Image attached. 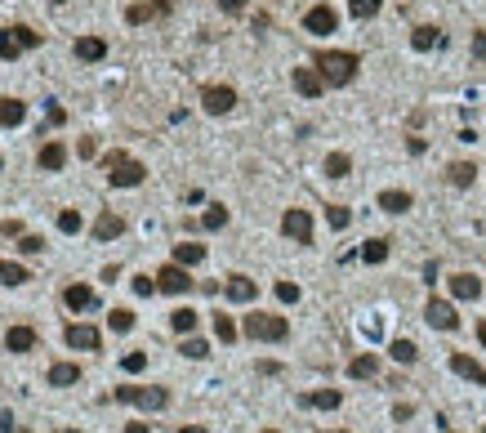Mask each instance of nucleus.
I'll use <instances>...</instances> for the list:
<instances>
[{"label":"nucleus","mask_w":486,"mask_h":433,"mask_svg":"<svg viewBox=\"0 0 486 433\" xmlns=\"http://www.w3.org/2000/svg\"><path fill=\"white\" fill-rule=\"evenodd\" d=\"M312 68L322 72L326 90H339V85H353V80H357L361 58L353 54V49H322V54L312 58Z\"/></svg>","instance_id":"1"},{"label":"nucleus","mask_w":486,"mask_h":433,"mask_svg":"<svg viewBox=\"0 0 486 433\" xmlns=\"http://www.w3.org/2000/svg\"><path fill=\"white\" fill-rule=\"evenodd\" d=\"M103 174H107L112 188H139V183L147 179L143 161H134L130 152H107L103 157Z\"/></svg>","instance_id":"2"},{"label":"nucleus","mask_w":486,"mask_h":433,"mask_svg":"<svg viewBox=\"0 0 486 433\" xmlns=\"http://www.w3.org/2000/svg\"><path fill=\"white\" fill-rule=\"evenodd\" d=\"M241 330L250 340H259V344H281L290 335V322L277 318V313H250V318L241 322Z\"/></svg>","instance_id":"3"},{"label":"nucleus","mask_w":486,"mask_h":433,"mask_svg":"<svg viewBox=\"0 0 486 433\" xmlns=\"http://www.w3.org/2000/svg\"><path fill=\"white\" fill-rule=\"evenodd\" d=\"M112 397L116 402H130V407H143V411H165L170 407V389H157V385H121Z\"/></svg>","instance_id":"4"},{"label":"nucleus","mask_w":486,"mask_h":433,"mask_svg":"<svg viewBox=\"0 0 486 433\" xmlns=\"http://www.w3.org/2000/svg\"><path fill=\"white\" fill-rule=\"evenodd\" d=\"M36 45H41V31H31L23 23H14V27L0 31V58H23L27 49H36Z\"/></svg>","instance_id":"5"},{"label":"nucleus","mask_w":486,"mask_h":433,"mask_svg":"<svg viewBox=\"0 0 486 433\" xmlns=\"http://www.w3.org/2000/svg\"><path fill=\"white\" fill-rule=\"evenodd\" d=\"M196 286L192 281V273L183 268V264H165V268L157 273V291H165V295H188Z\"/></svg>","instance_id":"6"},{"label":"nucleus","mask_w":486,"mask_h":433,"mask_svg":"<svg viewBox=\"0 0 486 433\" xmlns=\"http://www.w3.org/2000/svg\"><path fill=\"white\" fill-rule=\"evenodd\" d=\"M201 108H206L210 116H228L232 108H237V90L232 85H206L201 90Z\"/></svg>","instance_id":"7"},{"label":"nucleus","mask_w":486,"mask_h":433,"mask_svg":"<svg viewBox=\"0 0 486 433\" xmlns=\"http://www.w3.org/2000/svg\"><path fill=\"white\" fill-rule=\"evenodd\" d=\"M67 348H80V353H98L103 348V335H98V326H85V322H72L63 330Z\"/></svg>","instance_id":"8"},{"label":"nucleus","mask_w":486,"mask_h":433,"mask_svg":"<svg viewBox=\"0 0 486 433\" xmlns=\"http://www.w3.org/2000/svg\"><path fill=\"white\" fill-rule=\"evenodd\" d=\"M281 232L299 246H312V214L308 210H286L281 214Z\"/></svg>","instance_id":"9"},{"label":"nucleus","mask_w":486,"mask_h":433,"mask_svg":"<svg viewBox=\"0 0 486 433\" xmlns=\"http://www.w3.org/2000/svg\"><path fill=\"white\" fill-rule=\"evenodd\" d=\"M424 322H428L433 330H455V326H460V313H455V304H446V299L433 295L428 308H424Z\"/></svg>","instance_id":"10"},{"label":"nucleus","mask_w":486,"mask_h":433,"mask_svg":"<svg viewBox=\"0 0 486 433\" xmlns=\"http://www.w3.org/2000/svg\"><path fill=\"white\" fill-rule=\"evenodd\" d=\"M304 31H312V36H330V31H339V14H334L330 5H312L304 14Z\"/></svg>","instance_id":"11"},{"label":"nucleus","mask_w":486,"mask_h":433,"mask_svg":"<svg viewBox=\"0 0 486 433\" xmlns=\"http://www.w3.org/2000/svg\"><path fill=\"white\" fill-rule=\"evenodd\" d=\"M450 371H455V375H464L468 385L486 389V366H482L477 358H468V353H450Z\"/></svg>","instance_id":"12"},{"label":"nucleus","mask_w":486,"mask_h":433,"mask_svg":"<svg viewBox=\"0 0 486 433\" xmlns=\"http://www.w3.org/2000/svg\"><path fill=\"white\" fill-rule=\"evenodd\" d=\"M223 295L232 299V304H250V299L259 295V281H250L245 273H232V277L223 281Z\"/></svg>","instance_id":"13"},{"label":"nucleus","mask_w":486,"mask_h":433,"mask_svg":"<svg viewBox=\"0 0 486 433\" xmlns=\"http://www.w3.org/2000/svg\"><path fill=\"white\" fill-rule=\"evenodd\" d=\"M63 304L72 308V313H90V308H98V295L85 286V281H72V286L63 291Z\"/></svg>","instance_id":"14"},{"label":"nucleus","mask_w":486,"mask_h":433,"mask_svg":"<svg viewBox=\"0 0 486 433\" xmlns=\"http://www.w3.org/2000/svg\"><path fill=\"white\" fill-rule=\"evenodd\" d=\"M295 90L299 94H304V98H322L326 94V80H322V72H317V68H295Z\"/></svg>","instance_id":"15"},{"label":"nucleus","mask_w":486,"mask_h":433,"mask_svg":"<svg viewBox=\"0 0 486 433\" xmlns=\"http://www.w3.org/2000/svg\"><path fill=\"white\" fill-rule=\"evenodd\" d=\"M72 54H76L80 63H103V58H107V41H103V36H76Z\"/></svg>","instance_id":"16"},{"label":"nucleus","mask_w":486,"mask_h":433,"mask_svg":"<svg viewBox=\"0 0 486 433\" xmlns=\"http://www.w3.org/2000/svg\"><path fill=\"white\" fill-rule=\"evenodd\" d=\"M161 14H170V0H147V5H130L125 9V23H152V19H161Z\"/></svg>","instance_id":"17"},{"label":"nucleus","mask_w":486,"mask_h":433,"mask_svg":"<svg viewBox=\"0 0 486 433\" xmlns=\"http://www.w3.org/2000/svg\"><path fill=\"white\" fill-rule=\"evenodd\" d=\"M36 165H41V170H49V174H54V170H63V165H67V143H58V139L41 143V157H36Z\"/></svg>","instance_id":"18"},{"label":"nucleus","mask_w":486,"mask_h":433,"mask_svg":"<svg viewBox=\"0 0 486 433\" xmlns=\"http://www.w3.org/2000/svg\"><path fill=\"white\" fill-rule=\"evenodd\" d=\"M339 402H344V393H339V389H312V393L299 397V407H312V411H334Z\"/></svg>","instance_id":"19"},{"label":"nucleus","mask_w":486,"mask_h":433,"mask_svg":"<svg viewBox=\"0 0 486 433\" xmlns=\"http://www.w3.org/2000/svg\"><path fill=\"white\" fill-rule=\"evenodd\" d=\"M411 45L420 49V54H428V49L446 45V31H442V27H433V23H424V27H415V31H411Z\"/></svg>","instance_id":"20"},{"label":"nucleus","mask_w":486,"mask_h":433,"mask_svg":"<svg viewBox=\"0 0 486 433\" xmlns=\"http://www.w3.org/2000/svg\"><path fill=\"white\" fill-rule=\"evenodd\" d=\"M411 206H415V197L401 192V188H384V192H379V210H384V214H406Z\"/></svg>","instance_id":"21"},{"label":"nucleus","mask_w":486,"mask_h":433,"mask_svg":"<svg viewBox=\"0 0 486 433\" xmlns=\"http://www.w3.org/2000/svg\"><path fill=\"white\" fill-rule=\"evenodd\" d=\"M5 348L9 353H31V348H36V330L31 326H9L5 330Z\"/></svg>","instance_id":"22"},{"label":"nucleus","mask_w":486,"mask_h":433,"mask_svg":"<svg viewBox=\"0 0 486 433\" xmlns=\"http://www.w3.org/2000/svg\"><path fill=\"white\" fill-rule=\"evenodd\" d=\"M49 385H54V389L80 385V366L76 362H54V366H49Z\"/></svg>","instance_id":"23"},{"label":"nucleus","mask_w":486,"mask_h":433,"mask_svg":"<svg viewBox=\"0 0 486 433\" xmlns=\"http://www.w3.org/2000/svg\"><path fill=\"white\" fill-rule=\"evenodd\" d=\"M23 121H27V103H23V98H0V125L14 130Z\"/></svg>","instance_id":"24"},{"label":"nucleus","mask_w":486,"mask_h":433,"mask_svg":"<svg viewBox=\"0 0 486 433\" xmlns=\"http://www.w3.org/2000/svg\"><path fill=\"white\" fill-rule=\"evenodd\" d=\"M121 232H125V219H121V214H112V210L98 214V224H94V237H98V241H112V237H121Z\"/></svg>","instance_id":"25"},{"label":"nucleus","mask_w":486,"mask_h":433,"mask_svg":"<svg viewBox=\"0 0 486 433\" xmlns=\"http://www.w3.org/2000/svg\"><path fill=\"white\" fill-rule=\"evenodd\" d=\"M450 295H455V299H477L482 295V281L473 273H455V277H450Z\"/></svg>","instance_id":"26"},{"label":"nucleus","mask_w":486,"mask_h":433,"mask_svg":"<svg viewBox=\"0 0 486 433\" xmlns=\"http://www.w3.org/2000/svg\"><path fill=\"white\" fill-rule=\"evenodd\" d=\"M23 281H31V268H27V264L0 259V286H23Z\"/></svg>","instance_id":"27"},{"label":"nucleus","mask_w":486,"mask_h":433,"mask_svg":"<svg viewBox=\"0 0 486 433\" xmlns=\"http://www.w3.org/2000/svg\"><path fill=\"white\" fill-rule=\"evenodd\" d=\"M348 375H353V380H375V375H379V358H375V353L353 358V362H348Z\"/></svg>","instance_id":"28"},{"label":"nucleus","mask_w":486,"mask_h":433,"mask_svg":"<svg viewBox=\"0 0 486 433\" xmlns=\"http://www.w3.org/2000/svg\"><path fill=\"white\" fill-rule=\"evenodd\" d=\"M196 322H201V313H196V308H188V304L170 313V326L179 330V335H192V330H196Z\"/></svg>","instance_id":"29"},{"label":"nucleus","mask_w":486,"mask_h":433,"mask_svg":"<svg viewBox=\"0 0 486 433\" xmlns=\"http://www.w3.org/2000/svg\"><path fill=\"white\" fill-rule=\"evenodd\" d=\"M446 179L455 183V188H473V179H477V165H473V161H455V165L446 170Z\"/></svg>","instance_id":"30"},{"label":"nucleus","mask_w":486,"mask_h":433,"mask_svg":"<svg viewBox=\"0 0 486 433\" xmlns=\"http://www.w3.org/2000/svg\"><path fill=\"white\" fill-rule=\"evenodd\" d=\"M206 259V246H196V241H179L174 246V264H183V268H192V264Z\"/></svg>","instance_id":"31"},{"label":"nucleus","mask_w":486,"mask_h":433,"mask_svg":"<svg viewBox=\"0 0 486 433\" xmlns=\"http://www.w3.org/2000/svg\"><path fill=\"white\" fill-rule=\"evenodd\" d=\"M389 353H393V362H401V366H415V362H420V348H415L411 340H393Z\"/></svg>","instance_id":"32"},{"label":"nucleus","mask_w":486,"mask_h":433,"mask_svg":"<svg viewBox=\"0 0 486 433\" xmlns=\"http://www.w3.org/2000/svg\"><path fill=\"white\" fill-rule=\"evenodd\" d=\"M348 170H353V157L348 152H330L326 157V174L330 179H348Z\"/></svg>","instance_id":"33"},{"label":"nucleus","mask_w":486,"mask_h":433,"mask_svg":"<svg viewBox=\"0 0 486 433\" xmlns=\"http://www.w3.org/2000/svg\"><path fill=\"white\" fill-rule=\"evenodd\" d=\"M361 259H366V264H384V259H389V241H384V237L361 241Z\"/></svg>","instance_id":"34"},{"label":"nucleus","mask_w":486,"mask_h":433,"mask_svg":"<svg viewBox=\"0 0 486 433\" xmlns=\"http://www.w3.org/2000/svg\"><path fill=\"white\" fill-rule=\"evenodd\" d=\"M179 353H183V358H192V362H201V358H210V344H206V340H196V335H183Z\"/></svg>","instance_id":"35"},{"label":"nucleus","mask_w":486,"mask_h":433,"mask_svg":"<svg viewBox=\"0 0 486 433\" xmlns=\"http://www.w3.org/2000/svg\"><path fill=\"white\" fill-rule=\"evenodd\" d=\"M201 228H206V232H219V228H228V206H210L206 214H201Z\"/></svg>","instance_id":"36"},{"label":"nucleus","mask_w":486,"mask_h":433,"mask_svg":"<svg viewBox=\"0 0 486 433\" xmlns=\"http://www.w3.org/2000/svg\"><path fill=\"white\" fill-rule=\"evenodd\" d=\"M107 326L116 330V335H130V330H134V313L130 308H112L107 313Z\"/></svg>","instance_id":"37"},{"label":"nucleus","mask_w":486,"mask_h":433,"mask_svg":"<svg viewBox=\"0 0 486 433\" xmlns=\"http://www.w3.org/2000/svg\"><path fill=\"white\" fill-rule=\"evenodd\" d=\"M214 335H219V344H237L241 330H237V322H232V318H223V313H219V318H214Z\"/></svg>","instance_id":"38"},{"label":"nucleus","mask_w":486,"mask_h":433,"mask_svg":"<svg viewBox=\"0 0 486 433\" xmlns=\"http://www.w3.org/2000/svg\"><path fill=\"white\" fill-rule=\"evenodd\" d=\"M326 224H330L334 232H344L348 224H353V210H348V206H326Z\"/></svg>","instance_id":"39"},{"label":"nucleus","mask_w":486,"mask_h":433,"mask_svg":"<svg viewBox=\"0 0 486 433\" xmlns=\"http://www.w3.org/2000/svg\"><path fill=\"white\" fill-rule=\"evenodd\" d=\"M379 9H384V0H348V14H353V19H375Z\"/></svg>","instance_id":"40"},{"label":"nucleus","mask_w":486,"mask_h":433,"mask_svg":"<svg viewBox=\"0 0 486 433\" xmlns=\"http://www.w3.org/2000/svg\"><path fill=\"white\" fill-rule=\"evenodd\" d=\"M130 286H134V295H139V299H152V295H157V277H147V273H139V277L130 281Z\"/></svg>","instance_id":"41"},{"label":"nucleus","mask_w":486,"mask_h":433,"mask_svg":"<svg viewBox=\"0 0 486 433\" xmlns=\"http://www.w3.org/2000/svg\"><path fill=\"white\" fill-rule=\"evenodd\" d=\"M58 232H80V210H58Z\"/></svg>","instance_id":"42"},{"label":"nucleus","mask_w":486,"mask_h":433,"mask_svg":"<svg viewBox=\"0 0 486 433\" xmlns=\"http://www.w3.org/2000/svg\"><path fill=\"white\" fill-rule=\"evenodd\" d=\"M277 299L281 304H299V286L295 281H277Z\"/></svg>","instance_id":"43"},{"label":"nucleus","mask_w":486,"mask_h":433,"mask_svg":"<svg viewBox=\"0 0 486 433\" xmlns=\"http://www.w3.org/2000/svg\"><path fill=\"white\" fill-rule=\"evenodd\" d=\"M121 366H125L130 375H139L143 366H147V353H125V358H121Z\"/></svg>","instance_id":"44"},{"label":"nucleus","mask_w":486,"mask_h":433,"mask_svg":"<svg viewBox=\"0 0 486 433\" xmlns=\"http://www.w3.org/2000/svg\"><path fill=\"white\" fill-rule=\"evenodd\" d=\"M19 251H23V255H41L45 241H41V237H19Z\"/></svg>","instance_id":"45"},{"label":"nucleus","mask_w":486,"mask_h":433,"mask_svg":"<svg viewBox=\"0 0 486 433\" xmlns=\"http://www.w3.org/2000/svg\"><path fill=\"white\" fill-rule=\"evenodd\" d=\"M473 58L486 63V31H473Z\"/></svg>","instance_id":"46"},{"label":"nucleus","mask_w":486,"mask_h":433,"mask_svg":"<svg viewBox=\"0 0 486 433\" xmlns=\"http://www.w3.org/2000/svg\"><path fill=\"white\" fill-rule=\"evenodd\" d=\"M411 415H415V407H411V402H397V407H393V420H401V424H406Z\"/></svg>","instance_id":"47"},{"label":"nucleus","mask_w":486,"mask_h":433,"mask_svg":"<svg viewBox=\"0 0 486 433\" xmlns=\"http://www.w3.org/2000/svg\"><path fill=\"white\" fill-rule=\"evenodd\" d=\"M219 9H223V14H241L245 0H219Z\"/></svg>","instance_id":"48"},{"label":"nucleus","mask_w":486,"mask_h":433,"mask_svg":"<svg viewBox=\"0 0 486 433\" xmlns=\"http://www.w3.org/2000/svg\"><path fill=\"white\" fill-rule=\"evenodd\" d=\"M5 237H23V224L19 219H5Z\"/></svg>","instance_id":"49"},{"label":"nucleus","mask_w":486,"mask_h":433,"mask_svg":"<svg viewBox=\"0 0 486 433\" xmlns=\"http://www.w3.org/2000/svg\"><path fill=\"white\" fill-rule=\"evenodd\" d=\"M0 433H14V415H9V411L0 415Z\"/></svg>","instance_id":"50"},{"label":"nucleus","mask_w":486,"mask_h":433,"mask_svg":"<svg viewBox=\"0 0 486 433\" xmlns=\"http://www.w3.org/2000/svg\"><path fill=\"white\" fill-rule=\"evenodd\" d=\"M152 424H143V420H134V424H125V433H147Z\"/></svg>","instance_id":"51"},{"label":"nucleus","mask_w":486,"mask_h":433,"mask_svg":"<svg viewBox=\"0 0 486 433\" xmlns=\"http://www.w3.org/2000/svg\"><path fill=\"white\" fill-rule=\"evenodd\" d=\"M179 433H210V429H201V424H183Z\"/></svg>","instance_id":"52"},{"label":"nucleus","mask_w":486,"mask_h":433,"mask_svg":"<svg viewBox=\"0 0 486 433\" xmlns=\"http://www.w3.org/2000/svg\"><path fill=\"white\" fill-rule=\"evenodd\" d=\"M477 340H482V344H486V322H477Z\"/></svg>","instance_id":"53"},{"label":"nucleus","mask_w":486,"mask_h":433,"mask_svg":"<svg viewBox=\"0 0 486 433\" xmlns=\"http://www.w3.org/2000/svg\"><path fill=\"white\" fill-rule=\"evenodd\" d=\"M263 433H281V429H263Z\"/></svg>","instance_id":"54"},{"label":"nucleus","mask_w":486,"mask_h":433,"mask_svg":"<svg viewBox=\"0 0 486 433\" xmlns=\"http://www.w3.org/2000/svg\"><path fill=\"white\" fill-rule=\"evenodd\" d=\"M63 433H76V429H63Z\"/></svg>","instance_id":"55"},{"label":"nucleus","mask_w":486,"mask_h":433,"mask_svg":"<svg viewBox=\"0 0 486 433\" xmlns=\"http://www.w3.org/2000/svg\"><path fill=\"white\" fill-rule=\"evenodd\" d=\"M334 433H344V429H334Z\"/></svg>","instance_id":"56"},{"label":"nucleus","mask_w":486,"mask_h":433,"mask_svg":"<svg viewBox=\"0 0 486 433\" xmlns=\"http://www.w3.org/2000/svg\"><path fill=\"white\" fill-rule=\"evenodd\" d=\"M58 5H63V0H58Z\"/></svg>","instance_id":"57"},{"label":"nucleus","mask_w":486,"mask_h":433,"mask_svg":"<svg viewBox=\"0 0 486 433\" xmlns=\"http://www.w3.org/2000/svg\"><path fill=\"white\" fill-rule=\"evenodd\" d=\"M0 161H5V157H0Z\"/></svg>","instance_id":"58"},{"label":"nucleus","mask_w":486,"mask_h":433,"mask_svg":"<svg viewBox=\"0 0 486 433\" xmlns=\"http://www.w3.org/2000/svg\"><path fill=\"white\" fill-rule=\"evenodd\" d=\"M482 433H486V429H482Z\"/></svg>","instance_id":"59"}]
</instances>
